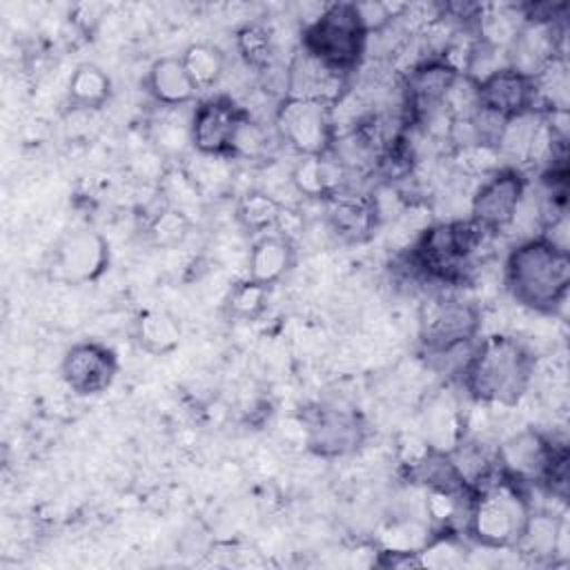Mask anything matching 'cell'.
Wrapping results in <instances>:
<instances>
[{
  "instance_id": "1",
  "label": "cell",
  "mask_w": 570,
  "mask_h": 570,
  "mask_svg": "<svg viewBox=\"0 0 570 570\" xmlns=\"http://www.w3.org/2000/svg\"><path fill=\"white\" fill-rule=\"evenodd\" d=\"M505 287L512 298L541 314H557L568 298L570 254L568 247L539 234L510 249L503 265Z\"/></svg>"
},
{
  "instance_id": "2",
  "label": "cell",
  "mask_w": 570,
  "mask_h": 570,
  "mask_svg": "<svg viewBox=\"0 0 570 570\" xmlns=\"http://www.w3.org/2000/svg\"><path fill=\"white\" fill-rule=\"evenodd\" d=\"M534 376V356L517 338L494 334L474 345L461 367L463 387L481 403L512 407L528 392Z\"/></svg>"
},
{
  "instance_id": "3",
  "label": "cell",
  "mask_w": 570,
  "mask_h": 570,
  "mask_svg": "<svg viewBox=\"0 0 570 570\" xmlns=\"http://www.w3.org/2000/svg\"><path fill=\"white\" fill-rule=\"evenodd\" d=\"M530 510L523 485L508 479L499 468L474 490L465 530L483 548H512L525 528Z\"/></svg>"
},
{
  "instance_id": "4",
  "label": "cell",
  "mask_w": 570,
  "mask_h": 570,
  "mask_svg": "<svg viewBox=\"0 0 570 570\" xmlns=\"http://www.w3.org/2000/svg\"><path fill=\"white\" fill-rule=\"evenodd\" d=\"M485 232L468 220L430 225L416 238L410 261L428 278L459 283L472 269V258L481 249Z\"/></svg>"
},
{
  "instance_id": "5",
  "label": "cell",
  "mask_w": 570,
  "mask_h": 570,
  "mask_svg": "<svg viewBox=\"0 0 570 570\" xmlns=\"http://www.w3.org/2000/svg\"><path fill=\"white\" fill-rule=\"evenodd\" d=\"M301 49L341 76L354 71L367 49V33L358 20L354 2L323 7L303 29Z\"/></svg>"
},
{
  "instance_id": "6",
  "label": "cell",
  "mask_w": 570,
  "mask_h": 570,
  "mask_svg": "<svg viewBox=\"0 0 570 570\" xmlns=\"http://www.w3.org/2000/svg\"><path fill=\"white\" fill-rule=\"evenodd\" d=\"M479 325L481 314L476 305L452 296H436L421 307L419 336L430 354L443 356L472 343Z\"/></svg>"
},
{
  "instance_id": "7",
  "label": "cell",
  "mask_w": 570,
  "mask_h": 570,
  "mask_svg": "<svg viewBox=\"0 0 570 570\" xmlns=\"http://www.w3.org/2000/svg\"><path fill=\"white\" fill-rule=\"evenodd\" d=\"M276 129L301 156L327 154L336 140L332 105L312 98L287 96L276 109Z\"/></svg>"
},
{
  "instance_id": "8",
  "label": "cell",
  "mask_w": 570,
  "mask_h": 570,
  "mask_svg": "<svg viewBox=\"0 0 570 570\" xmlns=\"http://www.w3.org/2000/svg\"><path fill=\"white\" fill-rule=\"evenodd\" d=\"M528 183L517 167H499L488 174L470 198V220L485 234L512 227Z\"/></svg>"
},
{
  "instance_id": "9",
  "label": "cell",
  "mask_w": 570,
  "mask_h": 570,
  "mask_svg": "<svg viewBox=\"0 0 570 570\" xmlns=\"http://www.w3.org/2000/svg\"><path fill=\"white\" fill-rule=\"evenodd\" d=\"M247 114L229 98L216 96L198 102L189 118V142L203 156H234L236 134Z\"/></svg>"
},
{
  "instance_id": "10",
  "label": "cell",
  "mask_w": 570,
  "mask_h": 570,
  "mask_svg": "<svg viewBox=\"0 0 570 570\" xmlns=\"http://www.w3.org/2000/svg\"><path fill=\"white\" fill-rule=\"evenodd\" d=\"M118 372L116 354L96 341H80L62 356L60 374L67 387L80 396H96L105 392Z\"/></svg>"
},
{
  "instance_id": "11",
  "label": "cell",
  "mask_w": 570,
  "mask_h": 570,
  "mask_svg": "<svg viewBox=\"0 0 570 570\" xmlns=\"http://www.w3.org/2000/svg\"><path fill=\"white\" fill-rule=\"evenodd\" d=\"M109 265V245L102 234L94 229H76L69 232L53 252V267L58 278L82 285L91 283Z\"/></svg>"
},
{
  "instance_id": "12",
  "label": "cell",
  "mask_w": 570,
  "mask_h": 570,
  "mask_svg": "<svg viewBox=\"0 0 570 570\" xmlns=\"http://www.w3.org/2000/svg\"><path fill=\"white\" fill-rule=\"evenodd\" d=\"M365 428L356 412L343 407H318L307 421V445L321 456H343L356 450Z\"/></svg>"
},
{
  "instance_id": "13",
  "label": "cell",
  "mask_w": 570,
  "mask_h": 570,
  "mask_svg": "<svg viewBox=\"0 0 570 570\" xmlns=\"http://www.w3.org/2000/svg\"><path fill=\"white\" fill-rule=\"evenodd\" d=\"M479 107L501 118H512L537 109V89L530 76L512 67H501L476 82Z\"/></svg>"
},
{
  "instance_id": "14",
  "label": "cell",
  "mask_w": 570,
  "mask_h": 570,
  "mask_svg": "<svg viewBox=\"0 0 570 570\" xmlns=\"http://www.w3.org/2000/svg\"><path fill=\"white\" fill-rule=\"evenodd\" d=\"M561 38L557 22H523L505 49L508 67L530 78L539 76L550 62L561 58Z\"/></svg>"
},
{
  "instance_id": "15",
  "label": "cell",
  "mask_w": 570,
  "mask_h": 570,
  "mask_svg": "<svg viewBox=\"0 0 570 570\" xmlns=\"http://www.w3.org/2000/svg\"><path fill=\"white\" fill-rule=\"evenodd\" d=\"M343 80L345 76L327 69L323 62L301 49L287 69V96L312 98L334 105L341 98Z\"/></svg>"
},
{
  "instance_id": "16",
  "label": "cell",
  "mask_w": 570,
  "mask_h": 570,
  "mask_svg": "<svg viewBox=\"0 0 570 570\" xmlns=\"http://www.w3.org/2000/svg\"><path fill=\"white\" fill-rule=\"evenodd\" d=\"M147 94L163 107H185L198 96L180 56H160L151 62L145 78Z\"/></svg>"
},
{
  "instance_id": "17",
  "label": "cell",
  "mask_w": 570,
  "mask_h": 570,
  "mask_svg": "<svg viewBox=\"0 0 570 570\" xmlns=\"http://www.w3.org/2000/svg\"><path fill=\"white\" fill-rule=\"evenodd\" d=\"M294 243L283 232H267L256 236L249 258H247V278L261 285L278 283L294 265Z\"/></svg>"
},
{
  "instance_id": "18",
  "label": "cell",
  "mask_w": 570,
  "mask_h": 570,
  "mask_svg": "<svg viewBox=\"0 0 570 570\" xmlns=\"http://www.w3.org/2000/svg\"><path fill=\"white\" fill-rule=\"evenodd\" d=\"M347 169L327 151L321 156H301L292 169V183L307 198H332L341 191Z\"/></svg>"
},
{
  "instance_id": "19",
  "label": "cell",
  "mask_w": 570,
  "mask_h": 570,
  "mask_svg": "<svg viewBox=\"0 0 570 570\" xmlns=\"http://www.w3.org/2000/svg\"><path fill=\"white\" fill-rule=\"evenodd\" d=\"M327 200H330V207H327L330 225L341 238L358 243L374 232L379 216L372 198H358V196H347L338 191Z\"/></svg>"
},
{
  "instance_id": "20",
  "label": "cell",
  "mask_w": 570,
  "mask_h": 570,
  "mask_svg": "<svg viewBox=\"0 0 570 570\" xmlns=\"http://www.w3.org/2000/svg\"><path fill=\"white\" fill-rule=\"evenodd\" d=\"M517 548H521L530 557H566L568 550V521L557 519L550 512H532L525 521V528L517 541Z\"/></svg>"
},
{
  "instance_id": "21",
  "label": "cell",
  "mask_w": 570,
  "mask_h": 570,
  "mask_svg": "<svg viewBox=\"0 0 570 570\" xmlns=\"http://www.w3.org/2000/svg\"><path fill=\"white\" fill-rule=\"evenodd\" d=\"M183 336L180 321L160 307L142 309L134 321V341L136 345L154 356L167 354L178 347Z\"/></svg>"
},
{
  "instance_id": "22",
  "label": "cell",
  "mask_w": 570,
  "mask_h": 570,
  "mask_svg": "<svg viewBox=\"0 0 570 570\" xmlns=\"http://www.w3.org/2000/svg\"><path fill=\"white\" fill-rule=\"evenodd\" d=\"M111 96L109 76L94 62H82L73 69L67 87V98L73 109H100Z\"/></svg>"
},
{
  "instance_id": "23",
  "label": "cell",
  "mask_w": 570,
  "mask_h": 570,
  "mask_svg": "<svg viewBox=\"0 0 570 570\" xmlns=\"http://www.w3.org/2000/svg\"><path fill=\"white\" fill-rule=\"evenodd\" d=\"M180 58L189 78L198 87V91L218 85V80L225 73V53L214 45H207V42L189 45L180 53Z\"/></svg>"
},
{
  "instance_id": "24",
  "label": "cell",
  "mask_w": 570,
  "mask_h": 570,
  "mask_svg": "<svg viewBox=\"0 0 570 570\" xmlns=\"http://www.w3.org/2000/svg\"><path fill=\"white\" fill-rule=\"evenodd\" d=\"M283 212H285L283 205L278 200H274L269 194L249 191L240 198L236 216L249 234L261 236V234L272 232L276 225H281Z\"/></svg>"
},
{
  "instance_id": "25",
  "label": "cell",
  "mask_w": 570,
  "mask_h": 570,
  "mask_svg": "<svg viewBox=\"0 0 570 570\" xmlns=\"http://www.w3.org/2000/svg\"><path fill=\"white\" fill-rule=\"evenodd\" d=\"M267 292H269L267 285L254 283L249 278L234 283L227 294V301H225L227 314L238 321L258 318L263 314V309L267 307Z\"/></svg>"
},
{
  "instance_id": "26",
  "label": "cell",
  "mask_w": 570,
  "mask_h": 570,
  "mask_svg": "<svg viewBox=\"0 0 570 570\" xmlns=\"http://www.w3.org/2000/svg\"><path fill=\"white\" fill-rule=\"evenodd\" d=\"M236 47L249 67L254 69L269 67L274 49H272V36L263 24L249 22L240 27L236 33Z\"/></svg>"
},
{
  "instance_id": "27",
  "label": "cell",
  "mask_w": 570,
  "mask_h": 570,
  "mask_svg": "<svg viewBox=\"0 0 570 570\" xmlns=\"http://www.w3.org/2000/svg\"><path fill=\"white\" fill-rule=\"evenodd\" d=\"M187 227L189 223L178 207H167L151 220V234L163 245L178 243L187 234Z\"/></svg>"
}]
</instances>
